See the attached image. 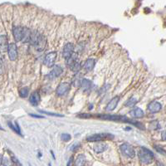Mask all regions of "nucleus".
<instances>
[{"mask_svg": "<svg viewBox=\"0 0 166 166\" xmlns=\"http://www.w3.org/2000/svg\"><path fill=\"white\" fill-rule=\"evenodd\" d=\"M29 42L38 52H42L45 48L47 44V39L45 36L39 33L38 32H32Z\"/></svg>", "mask_w": 166, "mask_h": 166, "instance_id": "nucleus-1", "label": "nucleus"}, {"mask_svg": "<svg viewBox=\"0 0 166 166\" xmlns=\"http://www.w3.org/2000/svg\"><path fill=\"white\" fill-rule=\"evenodd\" d=\"M138 155L140 158V160L143 164H145V165H149V164L152 163L154 159H155L154 154L149 149H148L145 147H141L139 149Z\"/></svg>", "mask_w": 166, "mask_h": 166, "instance_id": "nucleus-2", "label": "nucleus"}, {"mask_svg": "<svg viewBox=\"0 0 166 166\" xmlns=\"http://www.w3.org/2000/svg\"><path fill=\"white\" fill-rule=\"evenodd\" d=\"M67 65L72 71H78L81 68V63L78 61L77 55L72 53V55L67 59Z\"/></svg>", "mask_w": 166, "mask_h": 166, "instance_id": "nucleus-3", "label": "nucleus"}, {"mask_svg": "<svg viewBox=\"0 0 166 166\" xmlns=\"http://www.w3.org/2000/svg\"><path fill=\"white\" fill-rule=\"evenodd\" d=\"M114 136L109 133H100V134H95L93 136H88L87 138V140L90 142H97V141H101V140H104L106 139H113Z\"/></svg>", "mask_w": 166, "mask_h": 166, "instance_id": "nucleus-4", "label": "nucleus"}, {"mask_svg": "<svg viewBox=\"0 0 166 166\" xmlns=\"http://www.w3.org/2000/svg\"><path fill=\"white\" fill-rule=\"evenodd\" d=\"M57 58V52H51L45 56L44 58V65L48 67H52L54 66L55 61Z\"/></svg>", "mask_w": 166, "mask_h": 166, "instance_id": "nucleus-5", "label": "nucleus"}, {"mask_svg": "<svg viewBox=\"0 0 166 166\" xmlns=\"http://www.w3.org/2000/svg\"><path fill=\"white\" fill-rule=\"evenodd\" d=\"M120 150H121L122 154H124L125 155L130 157V158H133L136 155V151H135L134 148L129 144L121 145H120Z\"/></svg>", "mask_w": 166, "mask_h": 166, "instance_id": "nucleus-6", "label": "nucleus"}, {"mask_svg": "<svg viewBox=\"0 0 166 166\" xmlns=\"http://www.w3.org/2000/svg\"><path fill=\"white\" fill-rule=\"evenodd\" d=\"M70 88H71V86H70L69 83L63 82V83H61L58 87L57 90H56V92H57L58 96L62 97V96L66 95L68 92L69 91H70Z\"/></svg>", "mask_w": 166, "mask_h": 166, "instance_id": "nucleus-7", "label": "nucleus"}, {"mask_svg": "<svg viewBox=\"0 0 166 166\" xmlns=\"http://www.w3.org/2000/svg\"><path fill=\"white\" fill-rule=\"evenodd\" d=\"M62 71H63L62 67L59 65H56V66H54L53 69L50 71V73L47 76V77L50 79V80H53V79L58 77L62 73Z\"/></svg>", "mask_w": 166, "mask_h": 166, "instance_id": "nucleus-8", "label": "nucleus"}, {"mask_svg": "<svg viewBox=\"0 0 166 166\" xmlns=\"http://www.w3.org/2000/svg\"><path fill=\"white\" fill-rule=\"evenodd\" d=\"M7 51L9 52V59L11 61H15L18 58V48H17L16 44H14V43L9 44Z\"/></svg>", "mask_w": 166, "mask_h": 166, "instance_id": "nucleus-9", "label": "nucleus"}, {"mask_svg": "<svg viewBox=\"0 0 166 166\" xmlns=\"http://www.w3.org/2000/svg\"><path fill=\"white\" fill-rule=\"evenodd\" d=\"M13 37L17 42H20V41L22 42V38H23V34H24V28L19 27V26L14 27L13 29Z\"/></svg>", "mask_w": 166, "mask_h": 166, "instance_id": "nucleus-10", "label": "nucleus"}, {"mask_svg": "<svg viewBox=\"0 0 166 166\" xmlns=\"http://www.w3.org/2000/svg\"><path fill=\"white\" fill-rule=\"evenodd\" d=\"M73 51H74V46L71 43H67L64 46V48H63V52H62L63 58L66 59V60L69 58L72 55Z\"/></svg>", "mask_w": 166, "mask_h": 166, "instance_id": "nucleus-11", "label": "nucleus"}, {"mask_svg": "<svg viewBox=\"0 0 166 166\" xmlns=\"http://www.w3.org/2000/svg\"><path fill=\"white\" fill-rule=\"evenodd\" d=\"M162 109V105L158 102V101H152L148 105V110L151 112V113H157L159 111H160V110Z\"/></svg>", "mask_w": 166, "mask_h": 166, "instance_id": "nucleus-12", "label": "nucleus"}, {"mask_svg": "<svg viewBox=\"0 0 166 166\" xmlns=\"http://www.w3.org/2000/svg\"><path fill=\"white\" fill-rule=\"evenodd\" d=\"M9 48L8 38L5 35H0V52H5Z\"/></svg>", "mask_w": 166, "mask_h": 166, "instance_id": "nucleus-13", "label": "nucleus"}, {"mask_svg": "<svg viewBox=\"0 0 166 166\" xmlns=\"http://www.w3.org/2000/svg\"><path fill=\"white\" fill-rule=\"evenodd\" d=\"M120 101V97H116L112 98L110 102L107 104V106H106V111H111L113 110H115L118 105V102Z\"/></svg>", "mask_w": 166, "mask_h": 166, "instance_id": "nucleus-14", "label": "nucleus"}, {"mask_svg": "<svg viewBox=\"0 0 166 166\" xmlns=\"http://www.w3.org/2000/svg\"><path fill=\"white\" fill-rule=\"evenodd\" d=\"M29 102L34 106H37L40 102V95L38 91L33 92L29 98Z\"/></svg>", "mask_w": 166, "mask_h": 166, "instance_id": "nucleus-15", "label": "nucleus"}, {"mask_svg": "<svg viewBox=\"0 0 166 166\" xmlns=\"http://www.w3.org/2000/svg\"><path fill=\"white\" fill-rule=\"evenodd\" d=\"M130 115L133 118H142L145 116L144 111L140 109V108H135L132 110H130Z\"/></svg>", "mask_w": 166, "mask_h": 166, "instance_id": "nucleus-16", "label": "nucleus"}, {"mask_svg": "<svg viewBox=\"0 0 166 166\" xmlns=\"http://www.w3.org/2000/svg\"><path fill=\"white\" fill-rule=\"evenodd\" d=\"M95 63H96V62H95V60L93 58L87 59V60L86 61L84 66H83V68L85 69L87 71H92L93 68H94Z\"/></svg>", "mask_w": 166, "mask_h": 166, "instance_id": "nucleus-17", "label": "nucleus"}, {"mask_svg": "<svg viewBox=\"0 0 166 166\" xmlns=\"http://www.w3.org/2000/svg\"><path fill=\"white\" fill-rule=\"evenodd\" d=\"M107 149V145L104 143H98L93 147V149L96 153H101L104 152Z\"/></svg>", "mask_w": 166, "mask_h": 166, "instance_id": "nucleus-18", "label": "nucleus"}, {"mask_svg": "<svg viewBox=\"0 0 166 166\" xmlns=\"http://www.w3.org/2000/svg\"><path fill=\"white\" fill-rule=\"evenodd\" d=\"M91 86H92L91 81L87 80V79H83L82 81H81V87L85 91H90V89L91 88Z\"/></svg>", "mask_w": 166, "mask_h": 166, "instance_id": "nucleus-19", "label": "nucleus"}, {"mask_svg": "<svg viewBox=\"0 0 166 166\" xmlns=\"http://www.w3.org/2000/svg\"><path fill=\"white\" fill-rule=\"evenodd\" d=\"M86 157L84 155H79L76 161H75V166H84L86 164Z\"/></svg>", "mask_w": 166, "mask_h": 166, "instance_id": "nucleus-20", "label": "nucleus"}, {"mask_svg": "<svg viewBox=\"0 0 166 166\" xmlns=\"http://www.w3.org/2000/svg\"><path fill=\"white\" fill-rule=\"evenodd\" d=\"M82 80H83V78H82V77L81 75H79V74L76 75V77L73 79V85L75 87H81V84Z\"/></svg>", "mask_w": 166, "mask_h": 166, "instance_id": "nucleus-21", "label": "nucleus"}, {"mask_svg": "<svg viewBox=\"0 0 166 166\" xmlns=\"http://www.w3.org/2000/svg\"><path fill=\"white\" fill-rule=\"evenodd\" d=\"M9 127L13 130V131H15L17 134H19V135H21V130H20L19 126V125L16 123V122H14V123H12V122H9Z\"/></svg>", "mask_w": 166, "mask_h": 166, "instance_id": "nucleus-22", "label": "nucleus"}, {"mask_svg": "<svg viewBox=\"0 0 166 166\" xmlns=\"http://www.w3.org/2000/svg\"><path fill=\"white\" fill-rule=\"evenodd\" d=\"M28 93H29V88L28 87L22 88L19 91V96L22 98L27 97Z\"/></svg>", "mask_w": 166, "mask_h": 166, "instance_id": "nucleus-23", "label": "nucleus"}, {"mask_svg": "<svg viewBox=\"0 0 166 166\" xmlns=\"http://www.w3.org/2000/svg\"><path fill=\"white\" fill-rule=\"evenodd\" d=\"M136 103H137L136 99V98L132 97V98H130V99H129L126 102V106H129V107H130V106H134Z\"/></svg>", "mask_w": 166, "mask_h": 166, "instance_id": "nucleus-24", "label": "nucleus"}, {"mask_svg": "<svg viewBox=\"0 0 166 166\" xmlns=\"http://www.w3.org/2000/svg\"><path fill=\"white\" fill-rule=\"evenodd\" d=\"M2 165H3V166H13V162L10 160L9 158H7V157L3 158V160H2Z\"/></svg>", "mask_w": 166, "mask_h": 166, "instance_id": "nucleus-25", "label": "nucleus"}, {"mask_svg": "<svg viewBox=\"0 0 166 166\" xmlns=\"http://www.w3.org/2000/svg\"><path fill=\"white\" fill-rule=\"evenodd\" d=\"M61 138H62V140H63V141H66V142H67V141H69L70 140H71V136L69 135V134H62V136H61Z\"/></svg>", "mask_w": 166, "mask_h": 166, "instance_id": "nucleus-26", "label": "nucleus"}, {"mask_svg": "<svg viewBox=\"0 0 166 166\" xmlns=\"http://www.w3.org/2000/svg\"><path fill=\"white\" fill-rule=\"evenodd\" d=\"M41 113H43V114H46V115H49V116H63L62 115H60V114H56V113H50V112H47V111H44V110H39Z\"/></svg>", "mask_w": 166, "mask_h": 166, "instance_id": "nucleus-27", "label": "nucleus"}, {"mask_svg": "<svg viewBox=\"0 0 166 166\" xmlns=\"http://www.w3.org/2000/svg\"><path fill=\"white\" fill-rule=\"evenodd\" d=\"M78 116L81 118H83V119H87V118L92 117L93 115H91V114H81V115H79Z\"/></svg>", "mask_w": 166, "mask_h": 166, "instance_id": "nucleus-28", "label": "nucleus"}, {"mask_svg": "<svg viewBox=\"0 0 166 166\" xmlns=\"http://www.w3.org/2000/svg\"><path fill=\"white\" fill-rule=\"evenodd\" d=\"M3 71V58L0 55V72Z\"/></svg>", "mask_w": 166, "mask_h": 166, "instance_id": "nucleus-29", "label": "nucleus"}, {"mask_svg": "<svg viewBox=\"0 0 166 166\" xmlns=\"http://www.w3.org/2000/svg\"><path fill=\"white\" fill-rule=\"evenodd\" d=\"M12 159H13V163H15L16 165H18L19 166H21V164L19 162V160L17 159V158H16V157L13 156L12 157Z\"/></svg>", "mask_w": 166, "mask_h": 166, "instance_id": "nucleus-30", "label": "nucleus"}, {"mask_svg": "<svg viewBox=\"0 0 166 166\" xmlns=\"http://www.w3.org/2000/svg\"><path fill=\"white\" fill-rule=\"evenodd\" d=\"M79 147H80V145H79L78 144H75V145H73L72 147H71V150H76Z\"/></svg>", "mask_w": 166, "mask_h": 166, "instance_id": "nucleus-31", "label": "nucleus"}, {"mask_svg": "<svg viewBox=\"0 0 166 166\" xmlns=\"http://www.w3.org/2000/svg\"><path fill=\"white\" fill-rule=\"evenodd\" d=\"M155 149L158 150V152H161L163 155H165V150H164V149H162L161 148L159 149V148H158V146H155Z\"/></svg>", "mask_w": 166, "mask_h": 166, "instance_id": "nucleus-32", "label": "nucleus"}, {"mask_svg": "<svg viewBox=\"0 0 166 166\" xmlns=\"http://www.w3.org/2000/svg\"><path fill=\"white\" fill-rule=\"evenodd\" d=\"M71 164H72V158H71L69 159L68 163H67V166H71Z\"/></svg>", "mask_w": 166, "mask_h": 166, "instance_id": "nucleus-33", "label": "nucleus"}, {"mask_svg": "<svg viewBox=\"0 0 166 166\" xmlns=\"http://www.w3.org/2000/svg\"><path fill=\"white\" fill-rule=\"evenodd\" d=\"M162 136H163V140H165V131H163Z\"/></svg>", "mask_w": 166, "mask_h": 166, "instance_id": "nucleus-34", "label": "nucleus"}, {"mask_svg": "<svg viewBox=\"0 0 166 166\" xmlns=\"http://www.w3.org/2000/svg\"><path fill=\"white\" fill-rule=\"evenodd\" d=\"M32 116H33V117H38V118H43L42 116H37V115H31Z\"/></svg>", "mask_w": 166, "mask_h": 166, "instance_id": "nucleus-35", "label": "nucleus"}, {"mask_svg": "<svg viewBox=\"0 0 166 166\" xmlns=\"http://www.w3.org/2000/svg\"><path fill=\"white\" fill-rule=\"evenodd\" d=\"M2 160H3V157H2V155H0V165L2 164Z\"/></svg>", "mask_w": 166, "mask_h": 166, "instance_id": "nucleus-36", "label": "nucleus"}, {"mask_svg": "<svg viewBox=\"0 0 166 166\" xmlns=\"http://www.w3.org/2000/svg\"><path fill=\"white\" fill-rule=\"evenodd\" d=\"M0 130H3V128L1 126H0Z\"/></svg>", "mask_w": 166, "mask_h": 166, "instance_id": "nucleus-37", "label": "nucleus"}, {"mask_svg": "<svg viewBox=\"0 0 166 166\" xmlns=\"http://www.w3.org/2000/svg\"><path fill=\"white\" fill-rule=\"evenodd\" d=\"M157 166H164V165H163L162 164H158V165Z\"/></svg>", "mask_w": 166, "mask_h": 166, "instance_id": "nucleus-38", "label": "nucleus"}]
</instances>
